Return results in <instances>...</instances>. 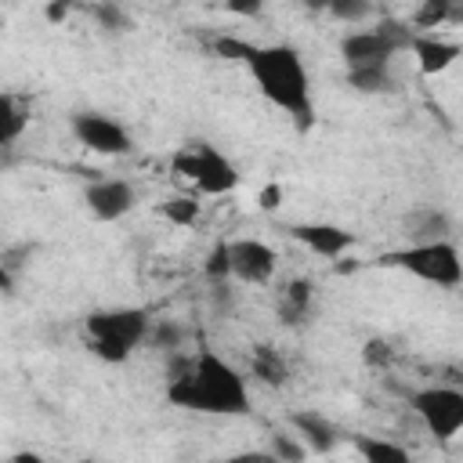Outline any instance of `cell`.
Listing matches in <instances>:
<instances>
[{"label":"cell","instance_id":"9","mask_svg":"<svg viewBox=\"0 0 463 463\" xmlns=\"http://www.w3.org/2000/svg\"><path fill=\"white\" fill-rule=\"evenodd\" d=\"M279 253L260 239H232L228 242V275L246 286H268L275 279Z\"/></svg>","mask_w":463,"mask_h":463},{"label":"cell","instance_id":"22","mask_svg":"<svg viewBox=\"0 0 463 463\" xmlns=\"http://www.w3.org/2000/svg\"><path fill=\"white\" fill-rule=\"evenodd\" d=\"M90 14H94L98 25L109 29V33H127V29H130V18H127V11H123L119 4H94Z\"/></svg>","mask_w":463,"mask_h":463},{"label":"cell","instance_id":"32","mask_svg":"<svg viewBox=\"0 0 463 463\" xmlns=\"http://www.w3.org/2000/svg\"><path fill=\"white\" fill-rule=\"evenodd\" d=\"M65 14H69V4H51V7H47V18H51V22H61Z\"/></svg>","mask_w":463,"mask_h":463},{"label":"cell","instance_id":"10","mask_svg":"<svg viewBox=\"0 0 463 463\" xmlns=\"http://www.w3.org/2000/svg\"><path fill=\"white\" fill-rule=\"evenodd\" d=\"M83 203H87V210H90L98 221H119V217H127V213L134 210L137 192H134V184L123 181V177H101V181H94V184L83 192Z\"/></svg>","mask_w":463,"mask_h":463},{"label":"cell","instance_id":"2","mask_svg":"<svg viewBox=\"0 0 463 463\" xmlns=\"http://www.w3.org/2000/svg\"><path fill=\"white\" fill-rule=\"evenodd\" d=\"M166 402L177 409L206 412V416H246L250 387L239 369H232L221 354L199 351L195 358L170 369Z\"/></svg>","mask_w":463,"mask_h":463},{"label":"cell","instance_id":"15","mask_svg":"<svg viewBox=\"0 0 463 463\" xmlns=\"http://www.w3.org/2000/svg\"><path fill=\"white\" fill-rule=\"evenodd\" d=\"M354 449H358L362 463H416L405 445L387 441V438H373V434L354 438Z\"/></svg>","mask_w":463,"mask_h":463},{"label":"cell","instance_id":"16","mask_svg":"<svg viewBox=\"0 0 463 463\" xmlns=\"http://www.w3.org/2000/svg\"><path fill=\"white\" fill-rule=\"evenodd\" d=\"M25 123H29V112L22 109V101L0 90V148L14 145L25 134Z\"/></svg>","mask_w":463,"mask_h":463},{"label":"cell","instance_id":"29","mask_svg":"<svg viewBox=\"0 0 463 463\" xmlns=\"http://www.w3.org/2000/svg\"><path fill=\"white\" fill-rule=\"evenodd\" d=\"M279 199H282V188H279V184H268V188L260 192V206H264V210H275Z\"/></svg>","mask_w":463,"mask_h":463},{"label":"cell","instance_id":"25","mask_svg":"<svg viewBox=\"0 0 463 463\" xmlns=\"http://www.w3.org/2000/svg\"><path fill=\"white\" fill-rule=\"evenodd\" d=\"M329 14L340 18V22H362V18L373 14V7L362 4V0H333V4H329Z\"/></svg>","mask_w":463,"mask_h":463},{"label":"cell","instance_id":"13","mask_svg":"<svg viewBox=\"0 0 463 463\" xmlns=\"http://www.w3.org/2000/svg\"><path fill=\"white\" fill-rule=\"evenodd\" d=\"M409 51L416 54V65H420L423 76H438L459 58V43L456 40H441L434 33H412Z\"/></svg>","mask_w":463,"mask_h":463},{"label":"cell","instance_id":"8","mask_svg":"<svg viewBox=\"0 0 463 463\" xmlns=\"http://www.w3.org/2000/svg\"><path fill=\"white\" fill-rule=\"evenodd\" d=\"M69 127H72L76 141L83 148L98 152V156H130L134 152L130 130L119 119L105 116V112H72L69 116Z\"/></svg>","mask_w":463,"mask_h":463},{"label":"cell","instance_id":"1","mask_svg":"<svg viewBox=\"0 0 463 463\" xmlns=\"http://www.w3.org/2000/svg\"><path fill=\"white\" fill-rule=\"evenodd\" d=\"M213 51L221 58L242 61L246 72L253 76V83L260 87V94L282 109L289 119H297L300 130H307L315 123V105H311V80H307V65L300 58V51L293 43H250L242 36H217Z\"/></svg>","mask_w":463,"mask_h":463},{"label":"cell","instance_id":"4","mask_svg":"<svg viewBox=\"0 0 463 463\" xmlns=\"http://www.w3.org/2000/svg\"><path fill=\"white\" fill-rule=\"evenodd\" d=\"M376 264L383 268H402L423 282H434L441 289H456L459 279H463V268H459V250L452 239H438V242H412V246H402V250H391L383 253Z\"/></svg>","mask_w":463,"mask_h":463},{"label":"cell","instance_id":"5","mask_svg":"<svg viewBox=\"0 0 463 463\" xmlns=\"http://www.w3.org/2000/svg\"><path fill=\"white\" fill-rule=\"evenodd\" d=\"M412 29L402 22H376V29H358L340 40V58L351 69H387L398 51H409Z\"/></svg>","mask_w":463,"mask_h":463},{"label":"cell","instance_id":"3","mask_svg":"<svg viewBox=\"0 0 463 463\" xmlns=\"http://www.w3.org/2000/svg\"><path fill=\"white\" fill-rule=\"evenodd\" d=\"M83 329L90 351L101 362H127L141 347V340H148L152 318L145 307H109V311H90Z\"/></svg>","mask_w":463,"mask_h":463},{"label":"cell","instance_id":"11","mask_svg":"<svg viewBox=\"0 0 463 463\" xmlns=\"http://www.w3.org/2000/svg\"><path fill=\"white\" fill-rule=\"evenodd\" d=\"M289 235H293L297 242H304L311 253L329 257V260L344 257V253L351 250V242H354V235H351L347 228H340V224H322V221H318V224H293Z\"/></svg>","mask_w":463,"mask_h":463},{"label":"cell","instance_id":"19","mask_svg":"<svg viewBox=\"0 0 463 463\" xmlns=\"http://www.w3.org/2000/svg\"><path fill=\"white\" fill-rule=\"evenodd\" d=\"M159 213H163L166 221H174V224H195V217H199V203L188 199V195H170V199L159 203Z\"/></svg>","mask_w":463,"mask_h":463},{"label":"cell","instance_id":"18","mask_svg":"<svg viewBox=\"0 0 463 463\" xmlns=\"http://www.w3.org/2000/svg\"><path fill=\"white\" fill-rule=\"evenodd\" d=\"M347 83L362 94H383V90H391L394 80H391V65H387V69H351Z\"/></svg>","mask_w":463,"mask_h":463},{"label":"cell","instance_id":"20","mask_svg":"<svg viewBox=\"0 0 463 463\" xmlns=\"http://www.w3.org/2000/svg\"><path fill=\"white\" fill-rule=\"evenodd\" d=\"M279 463H304V456H307V449L300 445V438L297 434H286V430H275L271 434V449H268Z\"/></svg>","mask_w":463,"mask_h":463},{"label":"cell","instance_id":"14","mask_svg":"<svg viewBox=\"0 0 463 463\" xmlns=\"http://www.w3.org/2000/svg\"><path fill=\"white\" fill-rule=\"evenodd\" d=\"M311 304H315V289L307 279H289L282 289H279V318L286 326H300L307 315H311Z\"/></svg>","mask_w":463,"mask_h":463},{"label":"cell","instance_id":"30","mask_svg":"<svg viewBox=\"0 0 463 463\" xmlns=\"http://www.w3.org/2000/svg\"><path fill=\"white\" fill-rule=\"evenodd\" d=\"M7 463H47V459H43L40 452H29V449H22V452H14Z\"/></svg>","mask_w":463,"mask_h":463},{"label":"cell","instance_id":"23","mask_svg":"<svg viewBox=\"0 0 463 463\" xmlns=\"http://www.w3.org/2000/svg\"><path fill=\"white\" fill-rule=\"evenodd\" d=\"M449 228H452L449 217L434 210V213H423V217H420V224H416L412 235H416L420 242H438V239H449Z\"/></svg>","mask_w":463,"mask_h":463},{"label":"cell","instance_id":"6","mask_svg":"<svg viewBox=\"0 0 463 463\" xmlns=\"http://www.w3.org/2000/svg\"><path fill=\"white\" fill-rule=\"evenodd\" d=\"M174 170L181 177H188L203 195H228L239 184L235 163L221 148H213L210 141H188L174 156Z\"/></svg>","mask_w":463,"mask_h":463},{"label":"cell","instance_id":"27","mask_svg":"<svg viewBox=\"0 0 463 463\" xmlns=\"http://www.w3.org/2000/svg\"><path fill=\"white\" fill-rule=\"evenodd\" d=\"M148 336H152L159 347H177V340H181V329H177V326H170V322H163L156 333L148 329Z\"/></svg>","mask_w":463,"mask_h":463},{"label":"cell","instance_id":"12","mask_svg":"<svg viewBox=\"0 0 463 463\" xmlns=\"http://www.w3.org/2000/svg\"><path fill=\"white\" fill-rule=\"evenodd\" d=\"M289 427H293V434L300 438V445H304L307 452L326 456V452H333V449L340 445V430H336V423L326 420V416L315 412V409L289 412Z\"/></svg>","mask_w":463,"mask_h":463},{"label":"cell","instance_id":"28","mask_svg":"<svg viewBox=\"0 0 463 463\" xmlns=\"http://www.w3.org/2000/svg\"><path fill=\"white\" fill-rule=\"evenodd\" d=\"M224 463H279V459H275L268 449H264V452H260V449H250V452H235V456H228Z\"/></svg>","mask_w":463,"mask_h":463},{"label":"cell","instance_id":"31","mask_svg":"<svg viewBox=\"0 0 463 463\" xmlns=\"http://www.w3.org/2000/svg\"><path fill=\"white\" fill-rule=\"evenodd\" d=\"M14 289V275L7 271V264L0 260V293H11Z\"/></svg>","mask_w":463,"mask_h":463},{"label":"cell","instance_id":"21","mask_svg":"<svg viewBox=\"0 0 463 463\" xmlns=\"http://www.w3.org/2000/svg\"><path fill=\"white\" fill-rule=\"evenodd\" d=\"M452 14V7H449V0H423L420 7H416V14H412V29H438L445 18Z\"/></svg>","mask_w":463,"mask_h":463},{"label":"cell","instance_id":"7","mask_svg":"<svg viewBox=\"0 0 463 463\" xmlns=\"http://www.w3.org/2000/svg\"><path fill=\"white\" fill-rule=\"evenodd\" d=\"M412 412L434 434V441H452L463 430V391L456 387H423L409 394Z\"/></svg>","mask_w":463,"mask_h":463},{"label":"cell","instance_id":"26","mask_svg":"<svg viewBox=\"0 0 463 463\" xmlns=\"http://www.w3.org/2000/svg\"><path fill=\"white\" fill-rule=\"evenodd\" d=\"M362 358H365L369 365H387V362L394 358V351H391L383 340H369V344L362 347Z\"/></svg>","mask_w":463,"mask_h":463},{"label":"cell","instance_id":"17","mask_svg":"<svg viewBox=\"0 0 463 463\" xmlns=\"http://www.w3.org/2000/svg\"><path fill=\"white\" fill-rule=\"evenodd\" d=\"M253 376L264 380V383H271V387L286 383V362H282V354L275 347H268V344L257 347L253 351Z\"/></svg>","mask_w":463,"mask_h":463},{"label":"cell","instance_id":"24","mask_svg":"<svg viewBox=\"0 0 463 463\" xmlns=\"http://www.w3.org/2000/svg\"><path fill=\"white\" fill-rule=\"evenodd\" d=\"M203 271H206V279H213V282H228V279H232V275H228V242H217V246L210 250Z\"/></svg>","mask_w":463,"mask_h":463}]
</instances>
